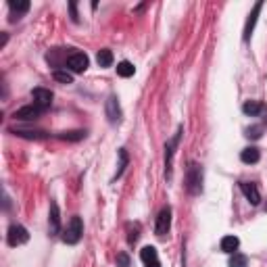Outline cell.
<instances>
[{
	"label": "cell",
	"mask_w": 267,
	"mask_h": 267,
	"mask_svg": "<svg viewBox=\"0 0 267 267\" xmlns=\"http://www.w3.org/2000/svg\"><path fill=\"white\" fill-rule=\"evenodd\" d=\"M84 234V223H82V217H71L69 223H67L65 232H63V242L65 244H78L80 238Z\"/></svg>",
	"instance_id": "6da1fadb"
},
{
	"label": "cell",
	"mask_w": 267,
	"mask_h": 267,
	"mask_svg": "<svg viewBox=\"0 0 267 267\" xmlns=\"http://www.w3.org/2000/svg\"><path fill=\"white\" fill-rule=\"evenodd\" d=\"M186 182H188V190L192 194H198L203 190V169H200V165L192 163L188 167V174H186Z\"/></svg>",
	"instance_id": "7a4b0ae2"
},
{
	"label": "cell",
	"mask_w": 267,
	"mask_h": 267,
	"mask_svg": "<svg viewBox=\"0 0 267 267\" xmlns=\"http://www.w3.org/2000/svg\"><path fill=\"white\" fill-rule=\"evenodd\" d=\"M7 240H9V244H11V246H21V244H25V242L29 240V234H27V230H25L23 225L13 223V225L9 227Z\"/></svg>",
	"instance_id": "3957f363"
},
{
	"label": "cell",
	"mask_w": 267,
	"mask_h": 267,
	"mask_svg": "<svg viewBox=\"0 0 267 267\" xmlns=\"http://www.w3.org/2000/svg\"><path fill=\"white\" fill-rule=\"evenodd\" d=\"M88 65H90V61L84 52H73L67 59V67H69V71H73V73H84L88 69Z\"/></svg>",
	"instance_id": "277c9868"
},
{
	"label": "cell",
	"mask_w": 267,
	"mask_h": 267,
	"mask_svg": "<svg viewBox=\"0 0 267 267\" xmlns=\"http://www.w3.org/2000/svg\"><path fill=\"white\" fill-rule=\"evenodd\" d=\"M31 96H33V105H36L38 109H42V111H46L52 105V92L46 90V88H36L31 92Z\"/></svg>",
	"instance_id": "5b68a950"
},
{
	"label": "cell",
	"mask_w": 267,
	"mask_h": 267,
	"mask_svg": "<svg viewBox=\"0 0 267 267\" xmlns=\"http://www.w3.org/2000/svg\"><path fill=\"white\" fill-rule=\"evenodd\" d=\"M169 227H171V209L169 207H165V209H161V213H159V217H157V236H165L167 232H169Z\"/></svg>",
	"instance_id": "8992f818"
},
{
	"label": "cell",
	"mask_w": 267,
	"mask_h": 267,
	"mask_svg": "<svg viewBox=\"0 0 267 267\" xmlns=\"http://www.w3.org/2000/svg\"><path fill=\"white\" fill-rule=\"evenodd\" d=\"M42 113V109H38L36 105H27V107H21L15 111V119H21V121H33L38 119Z\"/></svg>",
	"instance_id": "52a82bcc"
},
{
	"label": "cell",
	"mask_w": 267,
	"mask_h": 267,
	"mask_svg": "<svg viewBox=\"0 0 267 267\" xmlns=\"http://www.w3.org/2000/svg\"><path fill=\"white\" fill-rule=\"evenodd\" d=\"M240 190H242V194L246 196V200H249L251 205H259V203H261V194H259V190H257L255 184L242 182V184H240Z\"/></svg>",
	"instance_id": "ba28073f"
},
{
	"label": "cell",
	"mask_w": 267,
	"mask_h": 267,
	"mask_svg": "<svg viewBox=\"0 0 267 267\" xmlns=\"http://www.w3.org/2000/svg\"><path fill=\"white\" fill-rule=\"evenodd\" d=\"M48 227H50V234L61 232V215H59V205L56 203H50V211H48Z\"/></svg>",
	"instance_id": "9c48e42d"
},
{
	"label": "cell",
	"mask_w": 267,
	"mask_h": 267,
	"mask_svg": "<svg viewBox=\"0 0 267 267\" xmlns=\"http://www.w3.org/2000/svg\"><path fill=\"white\" fill-rule=\"evenodd\" d=\"M140 257H142V261H144L146 267H161L159 255H157V249H155V246H144V249L140 251Z\"/></svg>",
	"instance_id": "30bf717a"
},
{
	"label": "cell",
	"mask_w": 267,
	"mask_h": 267,
	"mask_svg": "<svg viewBox=\"0 0 267 267\" xmlns=\"http://www.w3.org/2000/svg\"><path fill=\"white\" fill-rule=\"evenodd\" d=\"M261 9H263V3H257V5L253 7V13L249 15V21H246V25H244V40H249V38L253 36V29H255V23H257V17H259Z\"/></svg>",
	"instance_id": "8fae6325"
},
{
	"label": "cell",
	"mask_w": 267,
	"mask_h": 267,
	"mask_svg": "<svg viewBox=\"0 0 267 267\" xmlns=\"http://www.w3.org/2000/svg\"><path fill=\"white\" fill-rule=\"evenodd\" d=\"M107 117H109L111 123H117L121 119V109H119V103H117L115 96H111L107 100Z\"/></svg>",
	"instance_id": "7c38bea8"
},
{
	"label": "cell",
	"mask_w": 267,
	"mask_h": 267,
	"mask_svg": "<svg viewBox=\"0 0 267 267\" xmlns=\"http://www.w3.org/2000/svg\"><path fill=\"white\" fill-rule=\"evenodd\" d=\"M219 246H221V251H223V253H227V255H234V253L238 251V246H240V240H238L236 236H223Z\"/></svg>",
	"instance_id": "4fadbf2b"
},
{
	"label": "cell",
	"mask_w": 267,
	"mask_h": 267,
	"mask_svg": "<svg viewBox=\"0 0 267 267\" xmlns=\"http://www.w3.org/2000/svg\"><path fill=\"white\" fill-rule=\"evenodd\" d=\"M240 159H242V163L251 165V163H257V161L261 159V152H259L257 146H249V148H244V150L240 152Z\"/></svg>",
	"instance_id": "5bb4252c"
},
{
	"label": "cell",
	"mask_w": 267,
	"mask_h": 267,
	"mask_svg": "<svg viewBox=\"0 0 267 267\" xmlns=\"http://www.w3.org/2000/svg\"><path fill=\"white\" fill-rule=\"evenodd\" d=\"M242 111H244L249 117H257V115L263 111V105L259 103V100H249V103L242 105Z\"/></svg>",
	"instance_id": "9a60e30c"
},
{
	"label": "cell",
	"mask_w": 267,
	"mask_h": 267,
	"mask_svg": "<svg viewBox=\"0 0 267 267\" xmlns=\"http://www.w3.org/2000/svg\"><path fill=\"white\" fill-rule=\"evenodd\" d=\"M134 73H136V67H134L129 61H121L117 65V75L119 78H131Z\"/></svg>",
	"instance_id": "2e32d148"
},
{
	"label": "cell",
	"mask_w": 267,
	"mask_h": 267,
	"mask_svg": "<svg viewBox=\"0 0 267 267\" xmlns=\"http://www.w3.org/2000/svg\"><path fill=\"white\" fill-rule=\"evenodd\" d=\"M96 61H98V65H100V67H111V65H113V52H111L109 48L98 50Z\"/></svg>",
	"instance_id": "e0dca14e"
},
{
	"label": "cell",
	"mask_w": 267,
	"mask_h": 267,
	"mask_svg": "<svg viewBox=\"0 0 267 267\" xmlns=\"http://www.w3.org/2000/svg\"><path fill=\"white\" fill-rule=\"evenodd\" d=\"M119 165H117V174H115V178H121V174L125 171V167H127V161H129V157H127V150L125 148H119Z\"/></svg>",
	"instance_id": "ac0fdd59"
},
{
	"label": "cell",
	"mask_w": 267,
	"mask_h": 267,
	"mask_svg": "<svg viewBox=\"0 0 267 267\" xmlns=\"http://www.w3.org/2000/svg\"><path fill=\"white\" fill-rule=\"evenodd\" d=\"M249 265V259L240 253H234L232 259H230V267H246Z\"/></svg>",
	"instance_id": "d6986e66"
},
{
	"label": "cell",
	"mask_w": 267,
	"mask_h": 267,
	"mask_svg": "<svg viewBox=\"0 0 267 267\" xmlns=\"http://www.w3.org/2000/svg\"><path fill=\"white\" fill-rule=\"evenodd\" d=\"M11 9L13 11H17V15L19 13H25V11H29V3H27V0H11Z\"/></svg>",
	"instance_id": "ffe728a7"
},
{
	"label": "cell",
	"mask_w": 267,
	"mask_h": 267,
	"mask_svg": "<svg viewBox=\"0 0 267 267\" xmlns=\"http://www.w3.org/2000/svg\"><path fill=\"white\" fill-rule=\"evenodd\" d=\"M52 78H54L56 82H61V84H71V82H73L71 73H67V71H59V69L52 73Z\"/></svg>",
	"instance_id": "44dd1931"
},
{
	"label": "cell",
	"mask_w": 267,
	"mask_h": 267,
	"mask_svg": "<svg viewBox=\"0 0 267 267\" xmlns=\"http://www.w3.org/2000/svg\"><path fill=\"white\" fill-rule=\"evenodd\" d=\"M86 136L84 131H69V134H63L61 138H67V140H82Z\"/></svg>",
	"instance_id": "7402d4cb"
},
{
	"label": "cell",
	"mask_w": 267,
	"mask_h": 267,
	"mask_svg": "<svg viewBox=\"0 0 267 267\" xmlns=\"http://www.w3.org/2000/svg\"><path fill=\"white\" fill-rule=\"evenodd\" d=\"M117 263H119V267H129V257L125 253H119L117 255Z\"/></svg>",
	"instance_id": "603a6c76"
},
{
	"label": "cell",
	"mask_w": 267,
	"mask_h": 267,
	"mask_svg": "<svg viewBox=\"0 0 267 267\" xmlns=\"http://www.w3.org/2000/svg\"><path fill=\"white\" fill-rule=\"evenodd\" d=\"M259 131H261V127H253V129H249V136H253V138H259V136H261Z\"/></svg>",
	"instance_id": "cb8c5ba5"
},
{
	"label": "cell",
	"mask_w": 267,
	"mask_h": 267,
	"mask_svg": "<svg viewBox=\"0 0 267 267\" xmlns=\"http://www.w3.org/2000/svg\"><path fill=\"white\" fill-rule=\"evenodd\" d=\"M69 9H71V17H73V21H78V9H75V3H69Z\"/></svg>",
	"instance_id": "d4e9b609"
}]
</instances>
